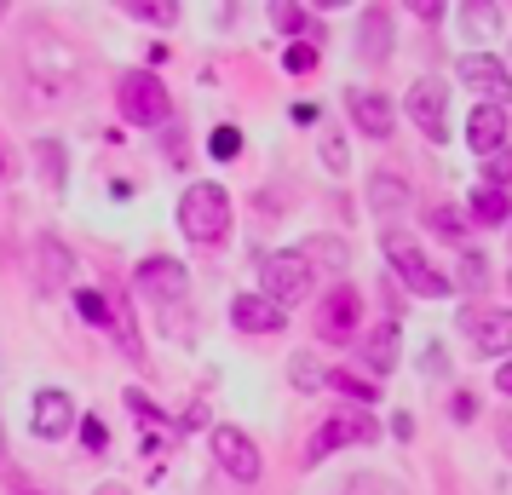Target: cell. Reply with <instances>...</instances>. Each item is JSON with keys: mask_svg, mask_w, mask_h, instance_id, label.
I'll return each mask as SVG.
<instances>
[{"mask_svg": "<svg viewBox=\"0 0 512 495\" xmlns=\"http://www.w3.org/2000/svg\"><path fill=\"white\" fill-rule=\"evenodd\" d=\"M397 363V323H380L369 340V369H392Z\"/></svg>", "mask_w": 512, "mask_h": 495, "instance_id": "cell-18", "label": "cell"}, {"mask_svg": "<svg viewBox=\"0 0 512 495\" xmlns=\"http://www.w3.org/2000/svg\"><path fill=\"white\" fill-rule=\"evenodd\" d=\"M466 329L478 334V346H484V352H512V311H495V317L466 311Z\"/></svg>", "mask_w": 512, "mask_h": 495, "instance_id": "cell-15", "label": "cell"}, {"mask_svg": "<svg viewBox=\"0 0 512 495\" xmlns=\"http://www.w3.org/2000/svg\"><path fill=\"white\" fill-rule=\"evenodd\" d=\"M409 116L420 121V133L426 139H438L443 144V133H449V93H443V81H415L409 87Z\"/></svg>", "mask_w": 512, "mask_h": 495, "instance_id": "cell-8", "label": "cell"}, {"mask_svg": "<svg viewBox=\"0 0 512 495\" xmlns=\"http://www.w3.org/2000/svg\"><path fill=\"white\" fill-rule=\"evenodd\" d=\"M386 260H392L397 277L415 288V294H426V300H438V294H449V288H455V283L438 271V265H432V260L415 248V242H409V236H397V231H386Z\"/></svg>", "mask_w": 512, "mask_h": 495, "instance_id": "cell-2", "label": "cell"}, {"mask_svg": "<svg viewBox=\"0 0 512 495\" xmlns=\"http://www.w3.org/2000/svg\"><path fill=\"white\" fill-rule=\"evenodd\" d=\"M81 438H87V449H104V421L87 415V421H81Z\"/></svg>", "mask_w": 512, "mask_h": 495, "instance_id": "cell-32", "label": "cell"}, {"mask_svg": "<svg viewBox=\"0 0 512 495\" xmlns=\"http://www.w3.org/2000/svg\"><path fill=\"white\" fill-rule=\"evenodd\" d=\"M116 98H121V116L139 121V127H162L167 121V87L150 70H127L121 87H116Z\"/></svg>", "mask_w": 512, "mask_h": 495, "instance_id": "cell-3", "label": "cell"}, {"mask_svg": "<svg viewBox=\"0 0 512 495\" xmlns=\"http://www.w3.org/2000/svg\"><path fill=\"white\" fill-rule=\"evenodd\" d=\"M507 196H501V190L495 185H484V190H472V219H478V225H501V219H507Z\"/></svg>", "mask_w": 512, "mask_h": 495, "instance_id": "cell-17", "label": "cell"}, {"mask_svg": "<svg viewBox=\"0 0 512 495\" xmlns=\"http://www.w3.org/2000/svg\"><path fill=\"white\" fill-rule=\"evenodd\" d=\"M35 156L47 162V179H52V185H64V150H58V144H41Z\"/></svg>", "mask_w": 512, "mask_h": 495, "instance_id": "cell-29", "label": "cell"}, {"mask_svg": "<svg viewBox=\"0 0 512 495\" xmlns=\"http://www.w3.org/2000/svg\"><path fill=\"white\" fill-rule=\"evenodd\" d=\"M0 461H6V432H0Z\"/></svg>", "mask_w": 512, "mask_h": 495, "instance_id": "cell-36", "label": "cell"}, {"mask_svg": "<svg viewBox=\"0 0 512 495\" xmlns=\"http://www.w3.org/2000/svg\"><path fill=\"white\" fill-rule=\"evenodd\" d=\"M139 283L150 288V294H162V300H185L190 277H185V265H179V260H144L139 265Z\"/></svg>", "mask_w": 512, "mask_h": 495, "instance_id": "cell-13", "label": "cell"}, {"mask_svg": "<svg viewBox=\"0 0 512 495\" xmlns=\"http://www.w3.org/2000/svg\"><path fill=\"white\" fill-rule=\"evenodd\" d=\"M127 12L144 18V24H173V18H179V6H162V0H133Z\"/></svg>", "mask_w": 512, "mask_h": 495, "instance_id": "cell-22", "label": "cell"}, {"mask_svg": "<svg viewBox=\"0 0 512 495\" xmlns=\"http://www.w3.org/2000/svg\"><path fill=\"white\" fill-rule=\"evenodd\" d=\"M484 173H489V185L501 190V185H512V150H495V156H484Z\"/></svg>", "mask_w": 512, "mask_h": 495, "instance_id": "cell-25", "label": "cell"}, {"mask_svg": "<svg viewBox=\"0 0 512 495\" xmlns=\"http://www.w3.org/2000/svg\"><path fill=\"white\" fill-rule=\"evenodd\" d=\"M346 110H351V121H357L369 139H386V133H392V104H386L380 93H351Z\"/></svg>", "mask_w": 512, "mask_h": 495, "instance_id": "cell-14", "label": "cell"}, {"mask_svg": "<svg viewBox=\"0 0 512 495\" xmlns=\"http://www.w3.org/2000/svg\"><path fill=\"white\" fill-rule=\"evenodd\" d=\"M213 461L231 472L236 484H254L259 478V449L248 432H236V426H213Z\"/></svg>", "mask_w": 512, "mask_h": 495, "instance_id": "cell-6", "label": "cell"}, {"mask_svg": "<svg viewBox=\"0 0 512 495\" xmlns=\"http://www.w3.org/2000/svg\"><path fill=\"white\" fill-rule=\"evenodd\" d=\"M409 202V190H403V179H392V173H380L374 179V208H403Z\"/></svg>", "mask_w": 512, "mask_h": 495, "instance_id": "cell-21", "label": "cell"}, {"mask_svg": "<svg viewBox=\"0 0 512 495\" xmlns=\"http://www.w3.org/2000/svg\"><path fill=\"white\" fill-rule=\"evenodd\" d=\"M461 283L484 288V254H461Z\"/></svg>", "mask_w": 512, "mask_h": 495, "instance_id": "cell-30", "label": "cell"}, {"mask_svg": "<svg viewBox=\"0 0 512 495\" xmlns=\"http://www.w3.org/2000/svg\"><path fill=\"white\" fill-rule=\"evenodd\" d=\"M179 231L190 242H219L231 231V196H225V185H213V179L190 185L185 202H179Z\"/></svg>", "mask_w": 512, "mask_h": 495, "instance_id": "cell-1", "label": "cell"}, {"mask_svg": "<svg viewBox=\"0 0 512 495\" xmlns=\"http://www.w3.org/2000/svg\"><path fill=\"white\" fill-rule=\"evenodd\" d=\"M357 323H363V300H357V288H328V300L317 306V334L340 346V340L357 334Z\"/></svg>", "mask_w": 512, "mask_h": 495, "instance_id": "cell-7", "label": "cell"}, {"mask_svg": "<svg viewBox=\"0 0 512 495\" xmlns=\"http://www.w3.org/2000/svg\"><path fill=\"white\" fill-rule=\"evenodd\" d=\"M288 375H294V386H305V392H317V386H328V375L317 369V363H311V357H294V369H288Z\"/></svg>", "mask_w": 512, "mask_h": 495, "instance_id": "cell-23", "label": "cell"}, {"mask_svg": "<svg viewBox=\"0 0 512 495\" xmlns=\"http://www.w3.org/2000/svg\"><path fill=\"white\" fill-rule=\"evenodd\" d=\"M432 231H443V236H461V231H466L461 208H432Z\"/></svg>", "mask_w": 512, "mask_h": 495, "instance_id": "cell-26", "label": "cell"}, {"mask_svg": "<svg viewBox=\"0 0 512 495\" xmlns=\"http://www.w3.org/2000/svg\"><path fill=\"white\" fill-rule=\"evenodd\" d=\"M282 64H288L294 75H311V70H317V47H288V58H282Z\"/></svg>", "mask_w": 512, "mask_h": 495, "instance_id": "cell-28", "label": "cell"}, {"mask_svg": "<svg viewBox=\"0 0 512 495\" xmlns=\"http://www.w3.org/2000/svg\"><path fill=\"white\" fill-rule=\"evenodd\" d=\"M328 386H340V392H346V398L357 403V409H363V403L374 398V386H369V380H357V375H328Z\"/></svg>", "mask_w": 512, "mask_h": 495, "instance_id": "cell-24", "label": "cell"}, {"mask_svg": "<svg viewBox=\"0 0 512 495\" xmlns=\"http://www.w3.org/2000/svg\"><path fill=\"white\" fill-rule=\"evenodd\" d=\"M231 323L242 334H277L282 329V306L259 300V294H236L231 300Z\"/></svg>", "mask_w": 512, "mask_h": 495, "instance_id": "cell-12", "label": "cell"}, {"mask_svg": "<svg viewBox=\"0 0 512 495\" xmlns=\"http://www.w3.org/2000/svg\"><path fill=\"white\" fill-rule=\"evenodd\" d=\"M29 426H35V438H64V432L75 426V398H70V392H58V386H47V392H35Z\"/></svg>", "mask_w": 512, "mask_h": 495, "instance_id": "cell-10", "label": "cell"}, {"mask_svg": "<svg viewBox=\"0 0 512 495\" xmlns=\"http://www.w3.org/2000/svg\"><path fill=\"white\" fill-rule=\"evenodd\" d=\"M305 288H311V260H305V248L265 254V300H271V306H294V300H305Z\"/></svg>", "mask_w": 512, "mask_h": 495, "instance_id": "cell-4", "label": "cell"}, {"mask_svg": "<svg viewBox=\"0 0 512 495\" xmlns=\"http://www.w3.org/2000/svg\"><path fill=\"white\" fill-rule=\"evenodd\" d=\"M75 311H81L87 323H110V317H116V311H110V300H104L98 288H81V294H75Z\"/></svg>", "mask_w": 512, "mask_h": 495, "instance_id": "cell-19", "label": "cell"}, {"mask_svg": "<svg viewBox=\"0 0 512 495\" xmlns=\"http://www.w3.org/2000/svg\"><path fill=\"white\" fill-rule=\"evenodd\" d=\"M12 495H41V490H35L29 478H12Z\"/></svg>", "mask_w": 512, "mask_h": 495, "instance_id": "cell-35", "label": "cell"}, {"mask_svg": "<svg viewBox=\"0 0 512 495\" xmlns=\"http://www.w3.org/2000/svg\"><path fill=\"white\" fill-rule=\"evenodd\" d=\"M461 81L472 87V93H484V104H495V110L512 98L507 70H501L495 58H484V52H466V58H461Z\"/></svg>", "mask_w": 512, "mask_h": 495, "instance_id": "cell-9", "label": "cell"}, {"mask_svg": "<svg viewBox=\"0 0 512 495\" xmlns=\"http://www.w3.org/2000/svg\"><path fill=\"white\" fill-rule=\"evenodd\" d=\"M340 444H374L369 409H346V415H334L328 426H317V438L305 444V467H317L328 449H340Z\"/></svg>", "mask_w": 512, "mask_h": 495, "instance_id": "cell-5", "label": "cell"}, {"mask_svg": "<svg viewBox=\"0 0 512 495\" xmlns=\"http://www.w3.org/2000/svg\"><path fill=\"white\" fill-rule=\"evenodd\" d=\"M495 386H501V392L512 398V363H501V375H495Z\"/></svg>", "mask_w": 512, "mask_h": 495, "instance_id": "cell-34", "label": "cell"}, {"mask_svg": "<svg viewBox=\"0 0 512 495\" xmlns=\"http://www.w3.org/2000/svg\"><path fill=\"white\" fill-rule=\"evenodd\" d=\"M363 52L369 58H386V12H369L363 18Z\"/></svg>", "mask_w": 512, "mask_h": 495, "instance_id": "cell-20", "label": "cell"}, {"mask_svg": "<svg viewBox=\"0 0 512 495\" xmlns=\"http://www.w3.org/2000/svg\"><path fill=\"white\" fill-rule=\"evenodd\" d=\"M466 144L478 150V156H495V150H507V110H495V104H478L472 121H466Z\"/></svg>", "mask_w": 512, "mask_h": 495, "instance_id": "cell-11", "label": "cell"}, {"mask_svg": "<svg viewBox=\"0 0 512 495\" xmlns=\"http://www.w3.org/2000/svg\"><path fill=\"white\" fill-rule=\"evenodd\" d=\"M70 277V248L58 236H41V288H64Z\"/></svg>", "mask_w": 512, "mask_h": 495, "instance_id": "cell-16", "label": "cell"}, {"mask_svg": "<svg viewBox=\"0 0 512 495\" xmlns=\"http://www.w3.org/2000/svg\"><path fill=\"white\" fill-rule=\"evenodd\" d=\"M271 18H277L282 29H300V24H305V12H300V6H271Z\"/></svg>", "mask_w": 512, "mask_h": 495, "instance_id": "cell-31", "label": "cell"}, {"mask_svg": "<svg viewBox=\"0 0 512 495\" xmlns=\"http://www.w3.org/2000/svg\"><path fill=\"white\" fill-rule=\"evenodd\" d=\"M0 173H6V156H0Z\"/></svg>", "mask_w": 512, "mask_h": 495, "instance_id": "cell-37", "label": "cell"}, {"mask_svg": "<svg viewBox=\"0 0 512 495\" xmlns=\"http://www.w3.org/2000/svg\"><path fill=\"white\" fill-rule=\"evenodd\" d=\"M236 150H242V133H236V127H219V133H213V156H219V162H231Z\"/></svg>", "mask_w": 512, "mask_h": 495, "instance_id": "cell-27", "label": "cell"}, {"mask_svg": "<svg viewBox=\"0 0 512 495\" xmlns=\"http://www.w3.org/2000/svg\"><path fill=\"white\" fill-rule=\"evenodd\" d=\"M346 495H392L380 478H357V484H346Z\"/></svg>", "mask_w": 512, "mask_h": 495, "instance_id": "cell-33", "label": "cell"}]
</instances>
